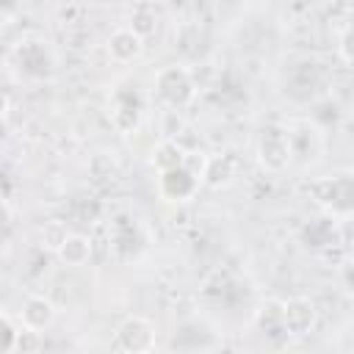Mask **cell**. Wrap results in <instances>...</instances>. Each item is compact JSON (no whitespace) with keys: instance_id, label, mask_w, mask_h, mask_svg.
I'll return each instance as SVG.
<instances>
[{"instance_id":"cell-22","label":"cell","mask_w":354,"mask_h":354,"mask_svg":"<svg viewBox=\"0 0 354 354\" xmlns=\"http://www.w3.org/2000/svg\"><path fill=\"white\" fill-rule=\"evenodd\" d=\"M8 111H11V100H8V94L0 88V119H6Z\"/></svg>"},{"instance_id":"cell-11","label":"cell","mask_w":354,"mask_h":354,"mask_svg":"<svg viewBox=\"0 0 354 354\" xmlns=\"http://www.w3.org/2000/svg\"><path fill=\"white\" fill-rule=\"evenodd\" d=\"M17 61H19V69L25 75H33V77L47 75L50 66H53V55H50V50L41 41H25L17 50Z\"/></svg>"},{"instance_id":"cell-17","label":"cell","mask_w":354,"mask_h":354,"mask_svg":"<svg viewBox=\"0 0 354 354\" xmlns=\"http://www.w3.org/2000/svg\"><path fill=\"white\" fill-rule=\"evenodd\" d=\"M41 348V332H33V329H19L17 332V340H14V351H39Z\"/></svg>"},{"instance_id":"cell-21","label":"cell","mask_w":354,"mask_h":354,"mask_svg":"<svg viewBox=\"0 0 354 354\" xmlns=\"http://www.w3.org/2000/svg\"><path fill=\"white\" fill-rule=\"evenodd\" d=\"M11 221H14V207H11V202H8V199H3V196H0V232H3V230H8V227H11Z\"/></svg>"},{"instance_id":"cell-12","label":"cell","mask_w":354,"mask_h":354,"mask_svg":"<svg viewBox=\"0 0 354 354\" xmlns=\"http://www.w3.org/2000/svg\"><path fill=\"white\" fill-rule=\"evenodd\" d=\"M55 254H58V260L64 266H83L91 257V238L80 235V232H66V238L61 241Z\"/></svg>"},{"instance_id":"cell-7","label":"cell","mask_w":354,"mask_h":354,"mask_svg":"<svg viewBox=\"0 0 354 354\" xmlns=\"http://www.w3.org/2000/svg\"><path fill=\"white\" fill-rule=\"evenodd\" d=\"M158 191L166 202H188L199 191V174L188 163L166 169L158 174Z\"/></svg>"},{"instance_id":"cell-3","label":"cell","mask_w":354,"mask_h":354,"mask_svg":"<svg viewBox=\"0 0 354 354\" xmlns=\"http://www.w3.org/2000/svg\"><path fill=\"white\" fill-rule=\"evenodd\" d=\"M279 321H282V332L293 335V337H304L315 329L318 321V310L315 301L307 296H293L279 301Z\"/></svg>"},{"instance_id":"cell-5","label":"cell","mask_w":354,"mask_h":354,"mask_svg":"<svg viewBox=\"0 0 354 354\" xmlns=\"http://www.w3.org/2000/svg\"><path fill=\"white\" fill-rule=\"evenodd\" d=\"M155 340H158L155 324L144 315H127L116 329V343H119L122 351L144 354V351L155 348Z\"/></svg>"},{"instance_id":"cell-6","label":"cell","mask_w":354,"mask_h":354,"mask_svg":"<svg viewBox=\"0 0 354 354\" xmlns=\"http://www.w3.org/2000/svg\"><path fill=\"white\" fill-rule=\"evenodd\" d=\"M293 152H290V138L285 130L279 127H266L260 133L257 141V160L266 171H282L290 163Z\"/></svg>"},{"instance_id":"cell-1","label":"cell","mask_w":354,"mask_h":354,"mask_svg":"<svg viewBox=\"0 0 354 354\" xmlns=\"http://www.w3.org/2000/svg\"><path fill=\"white\" fill-rule=\"evenodd\" d=\"M155 94L166 108L180 111V108L194 102L196 83H194V77L185 66L171 64V66H163V69L155 72Z\"/></svg>"},{"instance_id":"cell-2","label":"cell","mask_w":354,"mask_h":354,"mask_svg":"<svg viewBox=\"0 0 354 354\" xmlns=\"http://www.w3.org/2000/svg\"><path fill=\"white\" fill-rule=\"evenodd\" d=\"M313 199L315 205H321L329 216L337 218H348L351 216V205H354V185H351V174H332V177H321L313 183Z\"/></svg>"},{"instance_id":"cell-10","label":"cell","mask_w":354,"mask_h":354,"mask_svg":"<svg viewBox=\"0 0 354 354\" xmlns=\"http://www.w3.org/2000/svg\"><path fill=\"white\" fill-rule=\"evenodd\" d=\"M235 171H238V160L232 155H227V152L210 155V158H205V163L199 169V183H205L210 188H224L232 183Z\"/></svg>"},{"instance_id":"cell-19","label":"cell","mask_w":354,"mask_h":354,"mask_svg":"<svg viewBox=\"0 0 354 354\" xmlns=\"http://www.w3.org/2000/svg\"><path fill=\"white\" fill-rule=\"evenodd\" d=\"M66 238V227L61 224V221H50L44 230H41V243L47 246V249H58L61 246V241Z\"/></svg>"},{"instance_id":"cell-4","label":"cell","mask_w":354,"mask_h":354,"mask_svg":"<svg viewBox=\"0 0 354 354\" xmlns=\"http://www.w3.org/2000/svg\"><path fill=\"white\" fill-rule=\"evenodd\" d=\"M141 111H144V102L136 86H119L111 94V124L119 133H133L141 122Z\"/></svg>"},{"instance_id":"cell-20","label":"cell","mask_w":354,"mask_h":354,"mask_svg":"<svg viewBox=\"0 0 354 354\" xmlns=\"http://www.w3.org/2000/svg\"><path fill=\"white\" fill-rule=\"evenodd\" d=\"M351 30H348V25L340 30V39H337V53H340V58H343V64L346 66H351Z\"/></svg>"},{"instance_id":"cell-14","label":"cell","mask_w":354,"mask_h":354,"mask_svg":"<svg viewBox=\"0 0 354 354\" xmlns=\"http://www.w3.org/2000/svg\"><path fill=\"white\" fill-rule=\"evenodd\" d=\"M335 238V221L332 218H318V221H310L304 227V243L307 246H326L332 243Z\"/></svg>"},{"instance_id":"cell-13","label":"cell","mask_w":354,"mask_h":354,"mask_svg":"<svg viewBox=\"0 0 354 354\" xmlns=\"http://www.w3.org/2000/svg\"><path fill=\"white\" fill-rule=\"evenodd\" d=\"M185 163V149L174 141V138H163L155 149H152V166L158 171H166V169H174V166H183Z\"/></svg>"},{"instance_id":"cell-9","label":"cell","mask_w":354,"mask_h":354,"mask_svg":"<svg viewBox=\"0 0 354 354\" xmlns=\"http://www.w3.org/2000/svg\"><path fill=\"white\" fill-rule=\"evenodd\" d=\"M19 321L25 329H33V332H44L47 326H53L55 321V304L41 296V293H33L22 301V310H19Z\"/></svg>"},{"instance_id":"cell-18","label":"cell","mask_w":354,"mask_h":354,"mask_svg":"<svg viewBox=\"0 0 354 354\" xmlns=\"http://www.w3.org/2000/svg\"><path fill=\"white\" fill-rule=\"evenodd\" d=\"M17 326H14V321L6 315V313H0V354H6V351H14V340H17Z\"/></svg>"},{"instance_id":"cell-16","label":"cell","mask_w":354,"mask_h":354,"mask_svg":"<svg viewBox=\"0 0 354 354\" xmlns=\"http://www.w3.org/2000/svg\"><path fill=\"white\" fill-rule=\"evenodd\" d=\"M155 25H158V22H155V8H152L149 3H141V6L133 11V25H130V28H133L136 33L147 36V33L155 30Z\"/></svg>"},{"instance_id":"cell-15","label":"cell","mask_w":354,"mask_h":354,"mask_svg":"<svg viewBox=\"0 0 354 354\" xmlns=\"http://www.w3.org/2000/svg\"><path fill=\"white\" fill-rule=\"evenodd\" d=\"M111 232H113V246L122 252V246H130V252L136 249L138 243V235H136V224L127 218V216H119L113 224H111Z\"/></svg>"},{"instance_id":"cell-8","label":"cell","mask_w":354,"mask_h":354,"mask_svg":"<svg viewBox=\"0 0 354 354\" xmlns=\"http://www.w3.org/2000/svg\"><path fill=\"white\" fill-rule=\"evenodd\" d=\"M141 53H144V36L136 33L130 25L116 28V30L108 36V55H111L116 64H130V61H136Z\"/></svg>"}]
</instances>
